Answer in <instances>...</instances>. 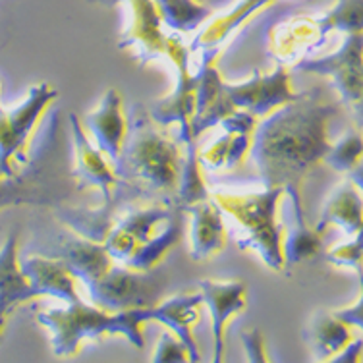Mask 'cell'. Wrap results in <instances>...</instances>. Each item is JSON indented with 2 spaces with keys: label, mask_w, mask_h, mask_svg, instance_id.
Returning a JSON list of instances; mask_svg holds the SVG:
<instances>
[{
  "label": "cell",
  "mask_w": 363,
  "mask_h": 363,
  "mask_svg": "<svg viewBox=\"0 0 363 363\" xmlns=\"http://www.w3.org/2000/svg\"><path fill=\"white\" fill-rule=\"evenodd\" d=\"M336 112L335 105L313 91L257 120L250 153L265 188H300L333 145L328 122Z\"/></svg>",
  "instance_id": "1"
},
{
  "label": "cell",
  "mask_w": 363,
  "mask_h": 363,
  "mask_svg": "<svg viewBox=\"0 0 363 363\" xmlns=\"http://www.w3.org/2000/svg\"><path fill=\"white\" fill-rule=\"evenodd\" d=\"M182 164L180 145L157 128L145 106H135L128 118L126 140L114 164L120 180L138 189L147 201L176 205Z\"/></svg>",
  "instance_id": "2"
},
{
  "label": "cell",
  "mask_w": 363,
  "mask_h": 363,
  "mask_svg": "<svg viewBox=\"0 0 363 363\" xmlns=\"http://www.w3.org/2000/svg\"><path fill=\"white\" fill-rule=\"evenodd\" d=\"M135 201L130 205L132 211H126L128 201L120 205L118 217L106 236L105 247L114 261H120L132 271L147 272L153 271L182 238V209L162 201H151L145 207L133 209Z\"/></svg>",
  "instance_id": "3"
},
{
  "label": "cell",
  "mask_w": 363,
  "mask_h": 363,
  "mask_svg": "<svg viewBox=\"0 0 363 363\" xmlns=\"http://www.w3.org/2000/svg\"><path fill=\"white\" fill-rule=\"evenodd\" d=\"M286 196L284 188H265L263 194H226L213 191L223 215L232 218L238 230V245L253 250L269 269L282 272L284 259V224L279 220V203Z\"/></svg>",
  "instance_id": "4"
},
{
  "label": "cell",
  "mask_w": 363,
  "mask_h": 363,
  "mask_svg": "<svg viewBox=\"0 0 363 363\" xmlns=\"http://www.w3.org/2000/svg\"><path fill=\"white\" fill-rule=\"evenodd\" d=\"M155 308V306H153ZM153 308L106 311L95 303L76 301L66 309H50L39 313V323L52 335V350L58 356L76 354L85 338L103 335H124L138 348H143V323L153 321Z\"/></svg>",
  "instance_id": "5"
},
{
  "label": "cell",
  "mask_w": 363,
  "mask_h": 363,
  "mask_svg": "<svg viewBox=\"0 0 363 363\" xmlns=\"http://www.w3.org/2000/svg\"><path fill=\"white\" fill-rule=\"evenodd\" d=\"M58 143V112L52 114L39 140V151L28 170L8 178H0V209L35 205V207H60L72 196V172L56 167Z\"/></svg>",
  "instance_id": "6"
},
{
  "label": "cell",
  "mask_w": 363,
  "mask_h": 363,
  "mask_svg": "<svg viewBox=\"0 0 363 363\" xmlns=\"http://www.w3.org/2000/svg\"><path fill=\"white\" fill-rule=\"evenodd\" d=\"M167 286V277L159 272L132 271L112 267L105 277L87 286L91 303L106 311L153 308L161 303Z\"/></svg>",
  "instance_id": "7"
},
{
  "label": "cell",
  "mask_w": 363,
  "mask_h": 363,
  "mask_svg": "<svg viewBox=\"0 0 363 363\" xmlns=\"http://www.w3.org/2000/svg\"><path fill=\"white\" fill-rule=\"evenodd\" d=\"M101 2H124L130 10L128 23L120 47L130 49L138 58L151 60L157 56H167L176 68L188 64V52L180 43V37L168 35L155 0H101Z\"/></svg>",
  "instance_id": "8"
},
{
  "label": "cell",
  "mask_w": 363,
  "mask_h": 363,
  "mask_svg": "<svg viewBox=\"0 0 363 363\" xmlns=\"http://www.w3.org/2000/svg\"><path fill=\"white\" fill-rule=\"evenodd\" d=\"M70 124L72 138H74V161H76V167L72 170V178L76 182V188L79 191L87 188H99L105 196L103 205L106 207L122 201L143 199L138 189H133L126 182L120 180L116 170L105 155L101 153L97 147L91 145L87 133L76 114H70Z\"/></svg>",
  "instance_id": "9"
},
{
  "label": "cell",
  "mask_w": 363,
  "mask_h": 363,
  "mask_svg": "<svg viewBox=\"0 0 363 363\" xmlns=\"http://www.w3.org/2000/svg\"><path fill=\"white\" fill-rule=\"evenodd\" d=\"M58 97V91L49 84L35 85L29 91L28 101H23L14 111L0 108V164L6 172L16 174L14 164L26 162V149L33 135L37 122L41 120L50 103Z\"/></svg>",
  "instance_id": "10"
},
{
  "label": "cell",
  "mask_w": 363,
  "mask_h": 363,
  "mask_svg": "<svg viewBox=\"0 0 363 363\" xmlns=\"http://www.w3.org/2000/svg\"><path fill=\"white\" fill-rule=\"evenodd\" d=\"M226 95L236 111L252 114L253 118H265L286 103H292L301 93H294L286 66L280 64L272 74L255 72L244 84H224Z\"/></svg>",
  "instance_id": "11"
},
{
  "label": "cell",
  "mask_w": 363,
  "mask_h": 363,
  "mask_svg": "<svg viewBox=\"0 0 363 363\" xmlns=\"http://www.w3.org/2000/svg\"><path fill=\"white\" fill-rule=\"evenodd\" d=\"M296 68L333 79L346 105L362 106V31L348 33L338 52L325 58H301Z\"/></svg>",
  "instance_id": "12"
},
{
  "label": "cell",
  "mask_w": 363,
  "mask_h": 363,
  "mask_svg": "<svg viewBox=\"0 0 363 363\" xmlns=\"http://www.w3.org/2000/svg\"><path fill=\"white\" fill-rule=\"evenodd\" d=\"M37 255L56 257L64 261L77 279L84 280L85 286H89L95 280L105 277L114 267V259L106 252L105 244L85 240L74 232L72 234L68 232L50 234L49 244L39 250Z\"/></svg>",
  "instance_id": "13"
},
{
  "label": "cell",
  "mask_w": 363,
  "mask_h": 363,
  "mask_svg": "<svg viewBox=\"0 0 363 363\" xmlns=\"http://www.w3.org/2000/svg\"><path fill=\"white\" fill-rule=\"evenodd\" d=\"M333 29L325 16H292L269 31V50L279 64H296L319 47Z\"/></svg>",
  "instance_id": "14"
},
{
  "label": "cell",
  "mask_w": 363,
  "mask_h": 363,
  "mask_svg": "<svg viewBox=\"0 0 363 363\" xmlns=\"http://www.w3.org/2000/svg\"><path fill=\"white\" fill-rule=\"evenodd\" d=\"M223 135L211 143L207 149L197 151V159L209 170H232L245 161L252 151L253 130L257 118L244 111H236L223 122Z\"/></svg>",
  "instance_id": "15"
},
{
  "label": "cell",
  "mask_w": 363,
  "mask_h": 363,
  "mask_svg": "<svg viewBox=\"0 0 363 363\" xmlns=\"http://www.w3.org/2000/svg\"><path fill=\"white\" fill-rule=\"evenodd\" d=\"M85 130L93 135L99 151L114 167L128 133V116L124 114V103L118 91H106L97 108L85 116Z\"/></svg>",
  "instance_id": "16"
},
{
  "label": "cell",
  "mask_w": 363,
  "mask_h": 363,
  "mask_svg": "<svg viewBox=\"0 0 363 363\" xmlns=\"http://www.w3.org/2000/svg\"><path fill=\"white\" fill-rule=\"evenodd\" d=\"M196 76V111L191 118L194 138L205 132L207 128L217 126L224 118H228L236 112V106L232 105V101L226 95L224 82L215 68V58L207 56Z\"/></svg>",
  "instance_id": "17"
},
{
  "label": "cell",
  "mask_w": 363,
  "mask_h": 363,
  "mask_svg": "<svg viewBox=\"0 0 363 363\" xmlns=\"http://www.w3.org/2000/svg\"><path fill=\"white\" fill-rule=\"evenodd\" d=\"M203 303L209 306L213 319V335H215V357L213 362H220L224 352V335L226 325L232 317L245 309V294L247 286L242 280H201Z\"/></svg>",
  "instance_id": "18"
},
{
  "label": "cell",
  "mask_w": 363,
  "mask_h": 363,
  "mask_svg": "<svg viewBox=\"0 0 363 363\" xmlns=\"http://www.w3.org/2000/svg\"><path fill=\"white\" fill-rule=\"evenodd\" d=\"M20 267L35 296L47 294V296H55L66 303L84 301L77 292V277L60 259L29 255L20 261Z\"/></svg>",
  "instance_id": "19"
},
{
  "label": "cell",
  "mask_w": 363,
  "mask_h": 363,
  "mask_svg": "<svg viewBox=\"0 0 363 363\" xmlns=\"http://www.w3.org/2000/svg\"><path fill=\"white\" fill-rule=\"evenodd\" d=\"M186 211L191 213V224H189L191 257L196 261H205L218 255L226 247L228 230L217 203L211 197H205Z\"/></svg>",
  "instance_id": "20"
},
{
  "label": "cell",
  "mask_w": 363,
  "mask_h": 363,
  "mask_svg": "<svg viewBox=\"0 0 363 363\" xmlns=\"http://www.w3.org/2000/svg\"><path fill=\"white\" fill-rule=\"evenodd\" d=\"M196 89L197 76L189 74L188 64L178 68V87L170 97L159 101L153 108H147L149 116L157 122V126L180 124V143L196 141L191 133V118L196 111Z\"/></svg>",
  "instance_id": "21"
},
{
  "label": "cell",
  "mask_w": 363,
  "mask_h": 363,
  "mask_svg": "<svg viewBox=\"0 0 363 363\" xmlns=\"http://www.w3.org/2000/svg\"><path fill=\"white\" fill-rule=\"evenodd\" d=\"M290 199V217L286 215L284 226V259L286 265H296L306 259H313L323 247V232L308 226L301 211L300 188H286Z\"/></svg>",
  "instance_id": "22"
},
{
  "label": "cell",
  "mask_w": 363,
  "mask_h": 363,
  "mask_svg": "<svg viewBox=\"0 0 363 363\" xmlns=\"http://www.w3.org/2000/svg\"><path fill=\"white\" fill-rule=\"evenodd\" d=\"M203 303L201 292H186L176 296L172 300L161 301L153 308L155 321L164 323L174 333L182 342L186 344L191 362H199L197 344L191 336V328L199 321V308Z\"/></svg>",
  "instance_id": "23"
},
{
  "label": "cell",
  "mask_w": 363,
  "mask_h": 363,
  "mask_svg": "<svg viewBox=\"0 0 363 363\" xmlns=\"http://www.w3.org/2000/svg\"><path fill=\"white\" fill-rule=\"evenodd\" d=\"M330 224L344 228L350 236L362 232V188L352 180H346L333 191L317 228L323 232Z\"/></svg>",
  "instance_id": "24"
},
{
  "label": "cell",
  "mask_w": 363,
  "mask_h": 363,
  "mask_svg": "<svg viewBox=\"0 0 363 363\" xmlns=\"http://www.w3.org/2000/svg\"><path fill=\"white\" fill-rule=\"evenodd\" d=\"M309 342L315 352V359H335L340 352L352 344V325L338 319L335 313H319L311 319L308 328Z\"/></svg>",
  "instance_id": "25"
},
{
  "label": "cell",
  "mask_w": 363,
  "mask_h": 363,
  "mask_svg": "<svg viewBox=\"0 0 363 363\" xmlns=\"http://www.w3.org/2000/svg\"><path fill=\"white\" fill-rule=\"evenodd\" d=\"M272 2L274 0H242L232 12L218 16L217 20H213L207 28L203 29L194 43V50H201L205 56H211V52L220 47L224 39H228L230 33H234L242 23H245L255 12L263 10Z\"/></svg>",
  "instance_id": "26"
},
{
  "label": "cell",
  "mask_w": 363,
  "mask_h": 363,
  "mask_svg": "<svg viewBox=\"0 0 363 363\" xmlns=\"http://www.w3.org/2000/svg\"><path fill=\"white\" fill-rule=\"evenodd\" d=\"M16 250H18V238L14 234L0 252V311L2 313H6L10 306L37 298L31 290L29 280L21 272Z\"/></svg>",
  "instance_id": "27"
},
{
  "label": "cell",
  "mask_w": 363,
  "mask_h": 363,
  "mask_svg": "<svg viewBox=\"0 0 363 363\" xmlns=\"http://www.w3.org/2000/svg\"><path fill=\"white\" fill-rule=\"evenodd\" d=\"M162 23L174 31H194L211 16L209 8L197 0H155Z\"/></svg>",
  "instance_id": "28"
},
{
  "label": "cell",
  "mask_w": 363,
  "mask_h": 363,
  "mask_svg": "<svg viewBox=\"0 0 363 363\" xmlns=\"http://www.w3.org/2000/svg\"><path fill=\"white\" fill-rule=\"evenodd\" d=\"M323 162H327L336 170L346 172L352 178L356 174V184L362 188V138L357 132H348L336 145L325 155Z\"/></svg>",
  "instance_id": "29"
},
{
  "label": "cell",
  "mask_w": 363,
  "mask_h": 363,
  "mask_svg": "<svg viewBox=\"0 0 363 363\" xmlns=\"http://www.w3.org/2000/svg\"><path fill=\"white\" fill-rule=\"evenodd\" d=\"M323 16L333 31L335 29L346 33L362 31V0H338Z\"/></svg>",
  "instance_id": "30"
},
{
  "label": "cell",
  "mask_w": 363,
  "mask_h": 363,
  "mask_svg": "<svg viewBox=\"0 0 363 363\" xmlns=\"http://www.w3.org/2000/svg\"><path fill=\"white\" fill-rule=\"evenodd\" d=\"M327 259L336 267H346L362 272V234H356V240L336 245L333 252H328Z\"/></svg>",
  "instance_id": "31"
},
{
  "label": "cell",
  "mask_w": 363,
  "mask_h": 363,
  "mask_svg": "<svg viewBox=\"0 0 363 363\" xmlns=\"http://www.w3.org/2000/svg\"><path fill=\"white\" fill-rule=\"evenodd\" d=\"M153 359L155 362H191V356H189L186 344L170 330L161 336Z\"/></svg>",
  "instance_id": "32"
},
{
  "label": "cell",
  "mask_w": 363,
  "mask_h": 363,
  "mask_svg": "<svg viewBox=\"0 0 363 363\" xmlns=\"http://www.w3.org/2000/svg\"><path fill=\"white\" fill-rule=\"evenodd\" d=\"M242 342H244L252 362H267V356L263 354V338H261V335H259L257 330L244 333V335H242Z\"/></svg>",
  "instance_id": "33"
},
{
  "label": "cell",
  "mask_w": 363,
  "mask_h": 363,
  "mask_svg": "<svg viewBox=\"0 0 363 363\" xmlns=\"http://www.w3.org/2000/svg\"><path fill=\"white\" fill-rule=\"evenodd\" d=\"M336 317L338 319H342L348 325H356V327H362V296H359V300L356 301V306L354 309H342V311H336Z\"/></svg>",
  "instance_id": "34"
}]
</instances>
